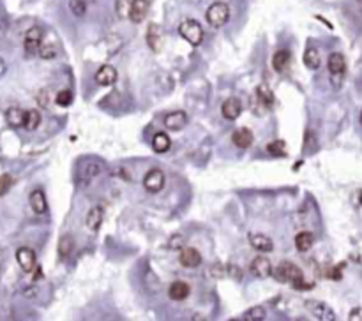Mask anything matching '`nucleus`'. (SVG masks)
Segmentation results:
<instances>
[{
	"instance_id": "1",
	"label": "nucleus",
	"mask_w": 362,
	"mask_h": 321,
	"mask_svg": "<svg viewBox=\"0 0 362 321\" xmlns=\"http://www.w3.org/2000/svg\"><path fill=\"white\" fill-rule=\"evenodd\" d=\"M272 275L276 277V281L279 282H286V284H292L295 289H301V291H306V289H313V282H307L304 279V273L299 268L297 265L290 263V261H283L279 263L276 268L272 270Z\"/></svg>"
},
{
	"instance_id": "2",
	"label": "nucleus",
	"mask_w": 362,
	"mask_h": 321,
	"mask_svg": "<svg viewBox=\"0 0 362 321\" xmlns=\"http://www.w3.org/2000/svg\"><path fill=\"white\" fill-rule=\"evenodd\" d=\"M205 20L210 27L214 28H221L228 23L230 20V7L225 2H214L205 12Z\"/></svg>"
},
{
	"instance_id": "3",
	"label": "nucleus",
	"mask_w": 362,
	"mask_h": 321,
	"mask_svg": "<svg viewBox=\"0 0 362 321\" xmlns=\"http://www.w3.org/2000/svg\"><path fill=\"white\" fill-rule=\"evenodd\" d=\"M179 34L182 39H185L189 45L200 46L203 41V28L196 20H184L179 25Z\"/></svg>"
},
{
	"instance_id": "4",
	"label": "nucleus",
	"mask_w": 362,
	"mask_h": 321,
	"mask_svg": "<svg viewBox=\"0 0 362 321\" xmlns=\"http://www.w3.org/2000/svg\"><path fill=\"white\" fill-rule=\"evenodd\" d=\"M306 309L309 311V314L314 318V320H320V321H334L336 320L334 311L330 309L327 304H323V302L307 300L306 302Z\"/></svg>"
},
{
	"instance_id": "5",
	"label": "nucleus",
	"mask_w": 362,
	"mask_h": 321,
	"mask_svg": "<svg viewBox=\"0 0 362 321\" xmlns=\"http://www.w3.org/2000/svg\"><path fill=\"white\" fill-rule=\"evenodd\" d=\"M105 169L103 160L99 159H90V160H83V164L80 166V178H83V184L90 182L92 178L99 177L101 173Z\"/></svg>"
},
{
	"instance_id": "6",
	"label": "nucleus",
	"mask_w": 362,
	"mask_h": 321,
	"mask_svg": "<svg viewBox=\"0 0 362 321\" xmlns=\"http://www.w3.org/2000/svg\"><path fill=\"white\" fill-rule=\"evenodd\" d=\"M41 45H43V30L39 27H32L25 34V41H23L25 53L36 55V53H39Z\"/></svg>"
},
{
	"instance_id": "7",
	"label": "nucleus",
	"mask_w": 362,
	"mask_h": 321,
	"mask_svg": "<svg viewBox=\"0 0 362 321\" xmlns=\"http://www.w3.org/2000/svg\"><path fill=\"white\" fill-rule=\"evenodd\" d=\"M143 187L149 191V193H159L163 187H165V173L161 171V169H150V171H147V175H145L143 178Z\"/></svg>"
},
{
	"instance_id": "8",
	"label": "nucleus",
	"mask_w": 362,
	"mask_h": 321,
	"mask_svg": "<svg viewBox=\"0 0 362 321\" xmlns=\"http://www.w3.org/2000/svg\"><path fill=\"white\" fill-rule=\"evenodd\" d=\"M163 43H165V30H163L161 25L157 23H150L147 28V45L152 52H159L163 48Z\"/></svg>"
},
{
	"instance_id": "9",
	"label": "nucleus",
	"mask_w": 362,
	"mask_h": 321,
	"mask_svg": "<svg viewBox=\"0 0 362 321\" xmlns=\"http://www.w3.org/2000/svg\"><path fill=\"white\" fill-rule=\"evenodd\" d=\"M251 273L258 279H267V277L272 275V263L267 256H256L253 261H251V267H249Z\"/></svg>"
},
{
	"instance_id": "10",
	"label": "nucleus",
	"mask_w": 362,
	"mask_h": 321,
	"mask_svg": "<svg viewBox=\"0 0 362 321\" xmlns=\"http://www.w3.org/2000/svg\"><path fill=\"white\" fill-rule=\"evenodd\" d=\"M16 261L23 272H32L36 267V253L28 247H20L16 251Z\"/></svg>"
},
{
	"instance_id": "11",
	"label": "nucleus",
	"mask_w": 362,
	"mask_h": 321,
	"mask_svg": "<svg viewBox=\"0 0 362 321\" xmlns=\"http://www.w3.org/2000/svg\"><path fill=\"white\" fill-rule=\"evenodd\" d=\"M327 65H329V71L332 74V80L339 78L343 80V74L346 71V62H345V56L341 53H330L329 60H327Z\"/></svg>"
},
{
	"instance_id": "12",
	"label": "nucleus",
	"mask_w": 362,
	"mask_h": 321,
	"mask_svg": "<svg viewBox=\"0 0 362 321\" xmlns=\"http://www.w3.org/2000/svg\"><path fill=\"white\" fill-rule=\"evenodd\" d=\"M179 261H181V265L185 267V268H196V267L201 265V254L196 249H193V247H184L181 251Z\"/></svg>"
},
{
	"instance_id": "13",
	"label": "nucleus",
	"mask_w": 362,
	"mask_h": 321,
	"mask_svg": "<svg viewBox=\"0 0 362 321\" xmlns=\"http://www.w3.org/2000/svg\"><path fill=\"white\" fill-rule=\"evenodd\" d=\"M221 113L226 120H237L239 115L242 113V105L237 97H230L223 103L221 106Z\"/></svg>"
},
{
	"instance_id": "14",
	"label": "nucleus",
	"mask_w": 362,
	"mask_h": 321,
	"mask_svg": "<svg viewBox=\"0 0 362 321\" xmlns=\"http://www.w3.org/2000/svg\"><path fill=\"white\" fill-rule=\"evenodd\" d=\"M249 244L253 249H256L258 253H270L274 249V242L272 238H269L267 235H262V233H251L249 237Z\"/></svg>"
},
{
	"instance_id": "15",
	"label": "nucleus",
	"mask_w": 362,
	"mask_h": 321,
	"mask_svg": "<svg viewBox=\"0 0 362 321\" xmlns=\"http://www.w3.org/2000/svg\"><path fill=\"white\" fill-rule=\"evenodd\" d=\"M187 124V115L185 111H172L165 116V127L168 131H181Z\"/></svg>"
},
{
	"instance_id": "16",
	"label": "nucleus",
	"mask_w": 362,
	"mask_h": 321,
	"mask_svg": "<svg viewBox=\"0 0 362 321\" xmlns=\"http://www.w3.org/2000/svg\"><path fill=\"white\" fill-rule=\"evenodd\" d=\"M96 81L103 87H110L117 81V69L113 67V65L106 64L103 67H99V71L96 72Z\"/></svg>"
},
{
	"instance_id": "17",
	"label": "nucleus",
	"mask_w": 362,
	"mask_h": 321,
	"mask_svg": "<svg viewBox=\"0 0 362 321\" xmlns=\"http://www.w3.org/2000/svg\"><path fill=\"white\" fill-rule=\"evenodd\" d=\"M149 7H150L149 0H134L131 14H129V20L133 21V23H141L147 18V14H149Z\"/></svg>"
},
{
	"instance_id": "18",
	"label": "nucleus",
	"mask_w": 362,
	"mask_h": 321,
	"mask_svg": "<svg viewBox=\"0 0 362 321\" xmlns=\"http://www.w3.org/2000/svg\"><path fill=\"white\" fill-rule=\"evenodd\" d=\"M253 133H251L247 127H241V129H235L234 134H232V141H234L235 147H239V149H247V147H251V143H253Z\"/></svg>"
},
{
	"instance_id": "19",
	"label": "nucleus",
	"mask_w": 362,
	"mask_h": 321,
	"mask_svg": "<svg viewBox=\"0 0 362 321\" xmlns=\"http://www.w3.org/2000/svg\"><path fill=\"white\" fill-rule=\"evenodd\" d=\"M189 291H191V288H189V284H187V282L175 281V282H172V284H170L168 297L172 298V300H175V302H181V300H184V298L189 297Z\"/></svg>"
},
{
	"instance_id": "20",
	"label": "nucleus",
	"mask_w": 362,
	"mask_h": 321,
	"mask_svg": "<svg viewBox=\"0 0 362 321\" xmlns=\"http://www.w3.org/2000/svg\"><path fill=\"white\" fill-rule=\"evenodd\" d=\"M25 116H27V111L18 106H11L5 111V120L11 127H25Z\"/></svg>"
},
{
	"instance_id": "21",
	"label": "nucleus",
	"mask_w": 362,
	"mask_h": 321,
	"mask_svg": "<svg viewBox=\"0 0 362 321\" xmlns=\"http://www.w3.org/2000/svg\"><path fill=\"white\" fill-rule=\"evenodd\" d=\"M28 201H30V207H32V210L36 214H45L46 209H48L46 196H45V193H43L41 189L32 191V193H30V198H28Z\"/></svg>"
},
{
	"instance_id": "22",
	"label": "nucleus",
	"mask_w": 362,
	"mask_h": 321,
	"mask_svg": "<svg viewBox=\"0 0 362 321\" xmlns=\"http://www.w3.org/2000/svg\"><path fill=\"white\" fill-rule=\"evenodd\" d=\"M290 62H292V55L286 50H279V52L274 53L272 67L276 72H285L290 67Z\"/></svg>"
},
{
	"instance_id": "23",
	"label": "nucleus",
	"mask_w": 362,
	"mask_h": 321,
	"mask_svg": "<svg viewBox=\"0 0 362 321\" xmlns=\"http://www.w3.org/2000/svg\"><path fill=\"white\" fill-rule=\"evenodd\" d=\"M103 219H105V210H103V207H94L92 210L89 212V215H87V228L90 229V231H97V229L101 228V224H103Z\"/></svg>"
},
{
	"instance_id": "24",
	"label": "nucleus",
	"mask_w": 362,
	"mask_h": 321,
	"mask_svg": "<svg viewBox=\"0 0 362 321\" xmlns=\"http://www.w3.org/2000/svg\"><path fill=\"white\" fill-rule=\"evenodd\" d=\"M314 244V237L313 233L309 231H301L295 235V247H297L299 253H307V251L313 247Z\"/></svg>"
},
{
	"instance_id": "25",
	"label": "nucleus",
	"mask_w": 362,
	"mask_h": 321,
	"mask_svg": "<svg viewBox=\"0 0 362 321\" xmlns=\"http://www.w3.org/2000/svg\"><path fill=\"white\" fill-rule=\"evenodd\" d=\"M304 65H306L309 71H316L318 67H320V64H322V58H320V53H318L316 48H313V46H309V48L304 52Z\"/></svg>"
},
{
	"instance_id": "26",
	"label": "nucleus",
	"mask_w": 362,
	"mask_h": 321,
	"mask_svg": "<svg viewBox=\"0 0 362 321\" xmlns=\"http://www.w3.org/2000/svg\"><path fill=\"white\" fill-rule=\"evenodd\" d=\"M170 147H172V140H170V136L166 133H157L154 134L152 138V149L154 152L157 154H165L170 150Z\"/></svg>"
},
{
	"instance_id": "27",
	"label": "nucleus",
	"mask_w": 362,
	"mask_h": 321,
	"mask_svg": "<svg viewBox=\"0 0 362 321\" xmlns=\"http://www.w3.org/2000/svg\"><path fill=\"white\" fill-rule=\"evenodd\" d=\"M256 99L260 105H263L265 108H270L274 105V94L267 85H258L256 87Z\"/></svg>"
},
{
	"instance_id": "28",
	"label": "nucleus",
	"mask_w": 362,
	"mask_h": 321,
	"mask_svg": "<svg viewBox=\"0 0 362 321\" xmlns=\"http://www.w3.org/2000/svg\"><path fill=\"white\" fill-rule=\"evenodd\" d=\"M59 256L60 258H67L69 254L72 253V249H74V238L71 237V235H64V237L59 240Z\"/></svg>"
},
{
	"instance_id": "29",
	"label": "nucleus",
	"mask_w": 362,
	"mask_h": 321,
	"mask_svg": "<svg viewBox=\"0 0 362 321\" xmlns=\"http://www.w3.org/2000/svg\"><path fill=\"white\" fill-rule=\"evenodd\" d=\"M267 313L265 309H263L262 305H254V307H251L249 311H245L244 314H242L241 320L244 321H260V320H265Z\"/></svg>"
},
{
	"instance_id": "30",
	"label": "nucleus",
	"mask_w": 362,
	"mask_h": 321,
	"mask_svg": "<svg viewBox=\"0 0 362 321\" xmlns=\"http://www.w3.org/2000/svg\"><path fill=\"white\" fill-rule=\"evenodd\" d=\"M133 2L134 0H117L115 2V11H117V16L121 20H127L129 18L131 9H133Z\"/></svg>"
},
{
	"instance_id": "31",
	"label": "nucleus",
	"mask_w": 362,
	"mask_h": 321,
	"mask_svg": "<svg viewBox=\"0 0 362 321\" xmlns=\"http://www.w3.org/2000/svg\"><path fill=\"white\" fill-rule=\"evenodd\" d=\"M41 124V113L37 109H27V116H25V127L28 131H34Z\"/></svg>"
},
{
	"instance_id": "32",
	"label": "nucleus",
	"mask_w": 362,
	"mask_h": 321,
	"mask_svg": "<svg viewBox=\"0 0 362 321\" xmlns=\"http://www.w3.org/2000/svg\"><path fill=\"white\" fill-rule=\"evenodd\" d=\"M69 9L74 16L81 18L87 12V2L85 0H69Z\"/></svg>"
},
{
	"instance_id": "33",
	"label": "nucleus",
	"mask_w": 362,
	"mask_h": 321,
	"mask_svg": "<svg viewBox=\"0 0 362 321\" xmlns=\"http://www.w3.org/2000/svg\"><path fill=\"white\" fill-rule=\"evenodd\" d=\"M267 152L274 157H279V156H285V141L283 140H276V141H270L267 145Z\"/></svg>"
},
{
	"instance_id": "34",
	"label": "nucleus",
	"mask_w": 362,
	"mask_h": 321,
	"mask_svg": "<svg viewBox=\"0 0 362 321\" xmlns=\"http://www.w3.org/2000/svg\"><path fill=\"white\" fill-rule=\"evenodd\" d=\"M55 101H57V105H59V106L65 108V106H69L72 103V92L69 89L60 90V92L55 96Z\"/></svg>"
},
{
	"instance_id": "35",
	"label": "nucleus",
	"mask_w": 362,
	"mask_h": 321,
	"mask_svg": "<svg viewBox=\"0 0 362 321\" xmlns=\"http://www.w3.org/2000/svg\"><path fill=\"white\" fill-rule=\"evenodd\" d=\"M12 177L11 175H0V196H4V194H7V191L12 187Z\"/></svg>"
},
{
	"instance_id": "36",
	"label": "nucleus",
	"mask_w": 362,
	"mask_h": 321,
	"mask_svg": "<svg viewBox=\"0 0 362 321\" xmlns=\"http://www.w3.org/2000/svg\"><path fill=\"white\" fill-rule=\"evenodd\" d=\"M210 275L216 277V279H223V277H228V270H226L225 265H221V263H216V265L210 267Z\"/></svg>"
},
{
	"instance_id": "37",
	"label": "nucleus",
	"mask_w": 362,
	"mask_h": 321,
	"mask_svg": "<svg viewBox=\"0 0 362 321\" xmlns=\"http://www.w3.org/2000/svg\"><path fill=\"white\" fill-rule=\"evenodd\" d=\"M39 55H41V58H55V55H57V50L53 48L52 45H41V48H39Z\"/></svg>"
},
{
	"instance_id": "38",
	"label": "nucleus",
	"mask_w": 362,
	"mask_h": 321,
	"mask_svg": "<svg viewBox=\"0 0 362 321\" xmlns=\"http://www.w3.org/2000/svg\"><path fill=\"white\" fill-rule=\"evenodd\" d=\"M226 270H228V275H230V277H234L235 281H241V279H242V270L239 268V267H235V265H228V267H226Z\"/></svg>"
},
{
	"instance_id": "39",
	"label": "nucleus",
	"mask_w": 362,
	"mask_h": 321,
	"mask_svg": "<svg viewBox=\"0 0 362 321\" xmlns=\"http://www.w3.org/2000/svg\"><path fill=\"white\" fill-rule=\"evenodd\" d=\"M182 244H184V237H181V235H175V237L168 242L170 249H181Z\"/></svg>"
},
{
	"instance_id": "40",
	"label": "nucleus",
	"mask_w": 362,
	"mask_h": 321,
	"mask_svg": "<svg viewBox=\"0 0 362 321\" xmlns=\"http://www.w3.org/2000/svg\"><path fill=\"white\" fill-rule=\"evenodd\" d=\"M348 320L350 321H362V307H355V309H352L350 314H348Z\"/></svg>"
},
{
	"instance_id": "41",
	"label": "nucleus",
	"mask_w": 362,
	"mask_h": 321,
	"mask_svg": "<svg viewBox=\"0 0 362 321\" xmlns=\"http://www.w3.org/2000/svg\"><path fill=\"white\" fill-rule=\"evenodd\" d=\"M48 90H43V92L37 96V101H39V105L41 106H48Z\"/></svg>"
},
{
	"instance_id": "42",
	"label": "nucleus",
	"mask_w": 362,
	"mask_h": 321,
	"mask_svg": "<svg viewBox=\"0 0 362 321\" xmlns=\"http://www.w3.org/2000/svg\"><path fill=\"white\" fill-rule=\"evenodd\" d=\"M5 72V65H4V62H2V58H0V76Z\"/></svg>"
},
{
	"instance_id": "43",
	"label": "nucleus",
	"mask_w": 362,
	"mask_h": 321,
	"mask_svg": "<svg viewBox=\"0 0 362 321\" xmlns=\"http://www.w3.org/2000/svg\"><path fill=\"white\" fill-rule=\"evenodd\" d=\"M361 124H362V113H361Z\"/></svg>"
},
{
	"instance_id": "44",
	"label": "nucleus",
	"mask_w": 362,
	"mask_h": 321,
	"mask_svg": "<svg viewBox=\"0 0 362 321\" xmlns=\"http://www.w3.org/2000/svg\"><path fill=\"white\" fill-rule=\"evenodd\" d=\"M359 4H362V0H359Z\"/></svg>"
}]
</instances>
